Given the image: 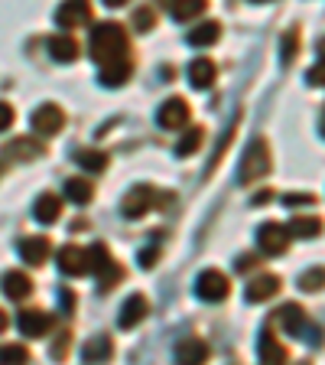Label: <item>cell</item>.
Instances as JSON below:
<instances>
[{
	"mask_svg": "<svg viewBox=\"0 0 325 365\" xmlns=\"http://www.w3.org/2000/svg\"><path fill=\"white\" fill-rule=\"evenodd\" d=\"M88 53L98 66L127 59V53H130L127 30H124L121 23H95L91 26V39H88Z\"/></svg>",
	"mask_w": 325,
	"mask_h": 365,
	"instance_id": "1",
	"label": "cell"
},
{
	"mask_svg": "<svg viewBox=\"0 0 325 365\" xmlns=\"http://www.w3.org/2000/svg\"><path fill=\"white\" fill-rule=\"evenodd\" d=\"M273 170V153H270V144H267L264 137H254L247 147V153L241 157V167H238V182H257L264 180L267 173Z\"/></svg>",
	"mask_w": 325,
	"mask_h": 365,
	"instance_id": "2",
	"label": "cell"
},
{
	"mask_svg": "<svg viewBox=\"0 0 325 365\" xmlns=\"http://www.w3.org/2000/svg\"><path fill=\"white\" fill-rule=\"evenodd\" d=\"M85 255H88V271L98 274V287L101 290H111L117 281H124V267L111 258V248H107L105 242L85 248Z\"/></svg>",
	"mask_w": 325,
	"mask_h": 365,
	"instance_id": "3",
	"label": "cell"
},
{
	"mask_svg": "<svg viewBox=\"0 0 325 365\" xmlns=\"http://www.w3.org/2000/svg\"><path fill=\"white\" fill-rule=\"evenodd\" d=\"M153 205H159V192L153 190L150 182H140V186H134V190L124 196L121 212L127 215V219H144Z\"/></svg>",
	"mask_w": 325,
	"mask_h": 365,
	"instance_id": "4",
	"label": "cell"
},
{
	"mask_svg": "<svg viewBox=\"0 0 325 365\" xmlns=\"http://www.w3.org/2000/svg\"><path fill=\"white\" fill-rule=\"evenodd\" d=\"M228 294H231V284H228V277L221 271L208 267V271L198 274V281H196V297L198 300H205V304H218V300H225Z\"/></svg>",
	"mask_w": 325,
	"mask_h": 365,
	"instance_id": "5",
	"label": "cell"
},
{
	"mask_svg": "<svg viewBox=\"0 0 325 365\" xmlns=\"http://www.w3.org/2000/svg\"><path fill=\"white\" fill-rule=\"evenodd\" d=\"M289 228L280 225V222H264V225L257 228V245L264 255H283V251L289 248Z\"/></svg>",
	"mask_w": 325,
	"mask_h": 365,
	"instance_id": "6",
	"label": "cell"
},
{
	"mask_svg": "<svg viewBox=\"0 0 325 365\" xmlns=\"http://www.w3.org/2000/svg\"><path fill=\"white\" fill-rule=\"evenodd\" d=\"M62 128H65V114H62L59 105L49 101V105H39L36 111H33V130H36V134L55 137Z\"/></svg>",
	"mask_w": 325,
	"mask_h": 365,
	"instance_id": "7",
	"label": "cell"
},
{
	"mask_svg": "<svg viewBox=\"0 0 325 365\" xmlns=\"http://www.w3.org/2000/svg\"><path fill=\"white\" fill-rule=\"evenodd\" d=\"M156 121H159V128H166V130L186 128V121H189V101L179 98V95L169 98V101H163L159 111H156Z\"/></svg>",
	"mask_w": 325,
	"mask_h": 365,
	"instance_id": "8",
	"label": "cell"
},
{
	"mask_svg": "<svg viewBox=\"0 0 325 365\" xmlns=\"http://www.w3.org/2000/svg\"><path fill=\"white\" fill-rule=\"evenodd\" d=\"M88 20H91V0H65L55 10V23L62 30H75V26H85Z\"/></svg>",
	"mask_w": 325,
	"mask_h": 365,
	"instance_id": "9",
	"label": "cell"
},
{
	"mask_svg": "<svg viewBox=\"0 0 325 365\" xmlns=\"http://www.w3.org/2000/svg\"><path fill=\"white\" fill-rule=\"evenodd\" d=\"M146 310H150V300H146L144 294H130L127 300H124L121 313H117V327H121V329H134L137 323H144Z\"/></svg>",
	"mask_w": 325,
	"mask_h": 365,
	"instance_id": "10",
	"label": "cell"
},
{
	"mask_svg": "<svg viewBox=\"0 0 325 365\" xmlns=\"http://www.w3.org/2000/svg\"><path fill=\"white\" fill-rule=\"evenodd\" d=\"M16 327H20L23 336L39 339V336L49 333V327H53V317H49L46 310H20V317H16Z\"/></svg>",
	"mask_w": 325,
	"mask_h": 365,
	"instance_id": "11",
	"label": "cell"
},
{
	"mask_svg": "<svg viewBox=\"0 0 325 365\" xmlns=\"http://www.w3.org/2000/svg\"><path fill=\"white\" fill-rule=\"evenodd\" d=\"M49 251H53V242L46 235H33V238H23L20 242V258L33 267H43L49 261Z\"/></svg>",
	"mask_w": 325,
	"mask_h": 365,
	"instance_id": "12",
	"label": "cell"
},
{
	"mask_svg": "<svg viewBox=\"0 0 325 365\" xmlns=\"http://www.w3.org/2000/svg\"><path fill=\"white\" fill-rule=\"evenodd\" d=\"M59 267L68 277H85V274H88V255H85V248L65 245V248L59 251Z\"/></svg>",
	"mask_w": 325,
	"mask_h": 365,
	"instance_id": "13",
	"label": "cell"
},
{
	"mask_svg": "<svg viewBox=\"0 0 325 365\" xmlns=\"http://www.w3.org/2000/svg\"><path fill=\"white\" fill-rule=\"evenodd\" d=\"M257 356H260V362H277V365L289 362V349L270 333V327H267L257 339Z\"/></svg>",
	"mask_w": 325,
	"mask_h": 365,
	"instance_id": "14",
	"label": "cell"
},
{
	"mask_svg": "<svg viewBox=\"0 0 325 365\" xmlns=\"http://www.w3.org/2000/svg\"><path fill=\"white\" fill-rule=\"evenodd\" d=\"M277 294H280V277H273V274L254 277V281L247 284V290H244L247 304H264V300H270V297H277Z\"/></svg>",
	"mask_w": 325,
	"mask_h": 365,
	"instance_id": "15",
	"label": "cell"
},
{
	"mask_svg": "<svg viewBox=\"0 0 325 365\" xmlns=\"http://www.w3.org/2000/svg\"><path fill=\"white\" fill-rule=\"evenodd\" d=\"M130 72H134V66H130V59H117V62H105L98 72V82L105 85V88H121V85L130 82Z\"/></svg>",
	"mask_w": 325,
	"mask_h": 365,
	"instance_id": "16",
	"label": "cell"
},
{
	"mask_svg": "<svg viewBox=\"0 0 325 365\" xmlns=\"http://www.w3.org/2000/svg\"><path fill=\"white\" fill-rule=\"evenodd\" d=\"M273 327H283L287 333L299 336V333L306 329V313H303V307H296V304H283L280 310L273 313Z\"/></svg>",
	"mask_w": 325,
	"mask_h": 365,
	"instance_id": "17",
	"label": "cell"
},
{
	"mask_svg": "<svg viewBox=\"0 0 325 365\" xmlns=\"http://www.w3.org/2000/svg\"><path fill=\"white\" fill-rule=\"evenodd\" d=\"M215 76H218V68H215L212 59H192L189 62V82H192V88H198V91L212 88Z\"/></svg>",
	"mask_w": 325,
	"mask_h": 365,
	"instance_id": "18",
	"label": "cell"
},
{
	"mask_svg": "<svg viewBox=\"0 0 325 365\" xmlns=\"http://www.w3.org/2000/svg\"><path fill=\"white\" fill-rule=\"evenodd\" d=\"M176 362L189 365V362H205L208 359V346H205L202 339H196V336H189V339H179L176 342Z\"/></svg>",
	"mask_w": 325,
	"mask_h": 365,
	"instance_id": "19",
	"label": "cell"
},
{
	"mask_svg": "<svg viewBox=\"0 0 325 365\" xmlns=\"http://www.w3.org/2000/svg\"><path fill=\"white\" fill-rule=\"evenodd\" d=\"M169 10V16L179 23L186 20H196L198 14H205V7H208V0H163Z\"/></svg>",
	"mask_w": 325,
	"mask_h": 365,
	"instance_id": "20",
	"label": "cell"
},
{
	"mask_svg": "<svg viewBox=\"0 0 325 365\" xmlns=\"http://www.w3.org/2000/svg\"><path fill=\"white\" fill-rule=\"evenodd\" d=\"M4 294H7L10 300H26V297L33 294L30 274H23V271H7V274H4Z\"/></svg>",
	"mask_w": 325,
	"mask_h": 365,
	"instance_id": "21",
	"label": "cell"
},
{
	"mask_svg": "<svg viewBox=\"0 0 325 365\" xmlns=\"http://www.w3.org/2000/svg\"><path fill=\"white\" fill-rule=\"evenodd\" d=\"M33 215H36V222H43V225H53V222H59L62 199L53 196V192H43V196L36 199V205H33Z\"/></svg>",
	"mask_w": 325,
	"mask_h": 365,
	"instance_id": "22",
	"label": "cell"
},
{
	"mask_svg": "<svg viewBox=\"0 0 325 365\" xmlns=\"http://www.w3.org/2000/svg\"><path fill=\"white\" fill-rule=\"evenodd\" d=\"M114 356V342L111 336H91L88 342H85V349H82V359L85 362H107V359Z\"/></svg>",
	"mask_w": 325,
	"mask_h": 365,
	"instance_id": "23",
	"label": "cell"
},
{
	"mask_svg": "<svg viewBox=\"0 0 325 365\" xmlns=\"http://www.w3.org/2000/svg\"><path fill=\"white\" fill-rule=\"evenodd\" d=\"M189 46H196V49H205V46H215L221 39V23H215V20H208V23H198L196 30L189 33Z\"/></svg>",
	"mask_w": 325,
	"mask_h": 365,
	"instance_id": "24",
	"label": "cell"
},
{
	"mask_svg": "<svg viewBox=\"0 0 325 365\" xmlns=\"http://www.w3.org/2000/svg\"><path fill=\"white\" fill-rule=\"evenodd\" d=\"M91 196H95L91 180H85V176H68V180H65V199H68V202L85 205V202H91Z\"/></svg>",
	"mask_w": 325,
	"mask_h": 365,
	"instance_id": "25",
	"label": "cell"
},
{
	"mask_svg": "<svg viewBox=\"0 0 325 365\" xmlns=\"http://www.w3.org/2000/svg\"><path fill=\"white\" fill-rule=\"evenodd\" d=\"M46 46H49V56H53L55 62H75L78 59V43L72 36H62L59 33V36H53Z\"/></svg>",
	"mask_w": 325,
	"mask_h": 365,
	"instance_id": "26",
	"label": "cell"
},
{
	"mask_svg": "<svg viewBox=\"0 0 325 365\" xmlns=\"http://www.w3.org/2000/svg\"><path fill=\"white\" fill-rule=\"evenodd\" d=\"M4 153H7L10 160H36V157H43L46 150H43V144L33 140V137H20V140L4 147Z\"/></svg>",
	"mask_w": 325,
	"mask_h": 365,
	"instance_id": "27",
	"label": "cell"
},
{
	"mask_svg": "<svg viewBox=\"0 0 325 365\" xmlns=\"http://www.w3.org/2000/svg\"><path fill=\"white\" fill-rule=\"evenodd\" d=\"M287 228H289V235H296V238H319L322 219H319V215H296Z\"/></svg>",
	"mask_w": 325,
	"mask_h": 365,
	"instance_id": "28",
	"label": "cell"
},
{
	"mask_svg": "<svg viewBox=\"0 0 325 365\" xmlns=\"http://www.w3.org/2000/svg\"><path fill=\"white\" fill-rule=\"evenodd\" d=\"M75 163L88 173H105L107 170V153L105 150H95V147H85V150H75Z\"/></svg>",
	"mask_w": 325,
	"mask_h": 365,
	"instance_id": "29",
	"label": "cell"
},
{
	"mask_svg": "<svg viewBox=\"0 0 325 365\" xmlns=\"http://www.w3.org/2000/svg\"><path fill=\"white\" fill-rule=\"evenodd\" d=\"M202 140H205V128H189L186 130V137H182L179 144H176V157H192V153L202 147Z\"/></svg>",
	"mask_w": 325,
	"mask_h": 365,
	"instance_id": "30",
	"label": "cell"
},
{
	"mask_svg": "<svg viewBox=\"0 0 325 365\" xmlns=\"http://www.w3.org/2000/svg\"><path fill=\"white\" fill-rule=\"evenodd\" d=\"M296 53H299V26L287 30V36H283V43H280V59H283V66H289V62L296 59Z\"/></svg>",
	"mask_w": 325,
	"mask_h": 365,
	"instance_id": "31",
	"label": "cell"
},
{
	"mask_svg": "<svg viewBox=\"0 0 325 365\" xmlns=\"http://www.w3.org/2000/svg\"><path fill=\"white\" fill-rule=\"evenodd\" d=\"M299 287L306 290V294H316V290L325 287V267H312V271L299 274Z\"/></svg>",
	"mask_w": 325,
	"mask_h": 365,
	"instance_id": "32",
	"label": "cell"
},
{
	"mask_svg": "<svg viewBox=\"0 0 325 365\" xmlns=\"http://www.w3.org/2000/svg\"><path fill=\"white\" fill-rule=\"evenodd\" d=\"M0 362H30V349L20 342H7V346H0Z\"/></svg>",
	"mask_w": 325,
	"mask_h": 365,
	"instance_id": "33",
	"label": "cell"
},
{
	"mask_svg": "<svg viewBox=\"0 0 325 365\" xmlns=\"http://www.w3.org/2000/svg\"><path fill=\"white\" fill-rule=\"evenodd\" d=\"M153 20H156V16H153V10H150V7H140V10L134 14V26H137L140 33H150L153 26H156Z\"/></svg>",
	"mask_w": 325,
	"mask_h": 365,
	"instance_id": "34",
	"label": "cell"
},
{
	"mask_svg": "<svg viewBox=\"0 0 325 365\" xmlns=\"http://www.w3.org/2000/svg\"><path fill=\"white\" fill-rule=\"evenodd\" d=\"M137 261H140V267H156V261H159V245H150V248H144L140 255H137Z\"/></svg>",
	"mask_w": 325,
	"mask_h": 365,
	"instance_id": "35",
	"label": "cell"
},
{
	"mask_svg": "<svg viewBox=\"0 0 325 365\" xmlns=\"http://www.w3.org/2000/svg\"><path fill=\"white\" fill-rule=\"evenodd\" d=\"M283 202H287L289 209H296V205H309V202H316V196H312V192H287V196H283Z\"/></svg>",
	"mask_w": 325,
	"mask_h": 365,
	"instance_id": "36",
	"label": "cell"
},
{
	"mask_svg": "<svg viewBox=\"0 0 325 365\" xmlns=\"http://www.w3.org/2000/svg\"><path fill=\"white\" fill-rule=\"evenodd\" d=\"M68 346H72V336H68V333H59V339L53 342V349H49V356H53V359H62V356L68 352Z\"/></svg>",
	"mask_w": 325,
	"mask_h": 365,
	"instance_id": "37",
	"label": "cell"
},
{
	"mask_svg": "<svg viewBox=\"0 0 325 365\" xmlns=\"http://www.w3.org/2000/svg\"><path fill=\"white\" fill-rule=\"evenodd\" d=\"M306 78H309V85H325V62H319V66H312L309 72H306Z\"/></svg>",
	"mask_w": 325,
	"mask_h": 365,
	"instance_id": "38",
	"label": "cell"
},
{
	"mask_svg": "<svg viewBox=\"0 0 325 365\" xmlns=\"http://www.w3.org/2000/svg\"><path fill=\"white\" fill-rule=\"evenodd\" d=\"M10 124H14V108H10L7 101H0V134H4Z\"/></svg>",
	"mask_w": 325,
	"mask_h": 365,
	"instance_id": "39",
	"label": "cell"
},
{
	"mask_svg": "<svg viewBox=\"0 0 325 365\" xmlns=\"http://www.w3.org/2000/svg\"><path fill=\"white\" fill-rule=\"evenodd\" d=\"M59 304H62V313H72V307H75V294H72V290H59Z\"/></svg>",
	"mask_w": 325,
	"mask_h": 365,
	"instance_id": "40",
	"label": "cell"
},
{
	"mask_svg": "<svg viewBox=\"0 0 325 365\" xmlns=\"http://www.w3.org/2000/svg\"><path fill=\"white\" fill-rule=\"evenodd\" d=\"M257 264V258H254V255H241V258H238V271H250V267Z\"/></svg>",
	"mask_w": 325,
	"mask_h": 365,
	"instance_id": "41",
	"label": "cell"
},
{
	"mask_svg": "<svg viewBox=\"0 0 325 365\" xmlns=\"http://www.w3.org/2000/svg\"><path fill=\"white\" fill-rule=\"evenodd\" d=\"M270 199H273V190H264L254 196V205H264V202H270Z\"/></svg>",
	"mask_w": 325,
	"mask_h": 365,
	"instance_id": "42",
	"label": "cell"
},
{
	"mask_svg": "<svg viewBox=\"0 0 325 365\" xmlns=\"http://www.w3.org/2000/svg\"><path fill=\"white\" fill-rule=\"evenodd\" d=\"M101 4H105V7H124L127 0H101Z\"/></svg>",
	"mask_w": 325,
	"mask_h": 365,
	"instance_id": "43",
	"label": "cell"
},
{
	"mask_svg": "<svg viewBox=\"0 0 325 365\" xmlns=\"http://www.w3.org/2000/svg\"><path fill=\"white\" fill-rule=\"evenodd\" d=\"M7 323H10V317L4 310H0V333H4V329H7Z\"/></svg>",
	"mask_w": 325,
	"mask_h": 365,
	"instance_id": "44",
	"label": "cell"
},
{
	"mask_svg": "<svg viewBox=\"0 0 325 365\" xmlns=\"http://www.w3.org/2000/svg\"><path fill=\"white\" fill-rule=\"evenodd\" d=\"M319 53H322V59H325V39H322V43H319Z\"/></svg>",
	"mask_w": 325,
	"mask_h": 365,
	"instance_id": "45",
	"label": "cell"
},
{
	"mask_svg": "<svg viewBox=\"0 0 325 365\" xmlns=\"http://www.w3.org/2000/svg\"><path fill=\"white\" fill-rule=\"evenodd\" d=\"M322 134H325V114H322Z\"/></svg>",
	"mask_w": 325,
	"mask_h": 365,
	"instance_id": "46",
	"label": "cell"
},
{
	"mask_svg": "<svg viewBox=\"0 0 325 365\" xmlns=\"http://www.w3.org/2000/svg\"><path fill=\"white\" fill-rule=\"evenodd\" d=\"M257 4H264V0H257Z\"/></svg>",
	"mask_w": 325,
	"mask_h": 365,
	"instance_id": "47",
	"label": "cell"
}]
</instances>
